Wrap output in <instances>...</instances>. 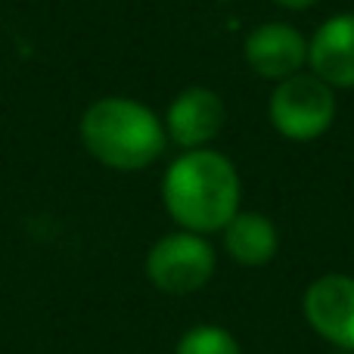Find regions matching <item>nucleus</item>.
I'll use <instances>...</instances> for the list:
<instances>
[{
  "label": "nucleus",
  "instance_id": "f257e3e1",
  "mask_svg": "<svg viewBox=\"0 0 354 354\" xmlns=\"http://www.w3.org/2000/svg\"><path fill=\"white\" fill-rule=\"evenodd\" d=\"M162 199L180 230L199 236L218 233L239 212V174L214 149H187L168 165Z\"/></svg>",
  "mask_w": 354,
  "mask_h": 354
},
{
  "label": "nucleus",
  "instance_id": "f03ea898",
  "mask_svg": "<svg viewBox=\"0 0 354 354\" xmlns=\"http://www.w3.org/2000/svg\"><path fill=\"white\" fill-rule=\"evenodd\" d=\"M81 140L106 168L140 171L162 156L168 134L149 106L128 97H106L87 106L81 118Z\"/></svg>",
  "mask_w": 354,
  "mask_h": 354
},
{
  "label": "nucleus",
  "instance_id": "7ed1b4c3",
  "mask_svg": "<svg viewBox=\"0 0 354 354\" xmlns=\"http://www.w3.org/2000/svg\"><path fill=\"white\" fill-rule=\"evenodd\" d=\"M214 249L205 236L177 230L162 236L147 255V277L156 289L168 295H189L208 286L214 277Z\"/></svg>",
  "mask_w": 354,
  "mask_h": 354
},
{
  "label": "nucleus",
  "instance_id": "20e7f679",
  "mask_svg": "<svg viewBox=\"0 0 354 354\" xmlns=\"http://www.w3.org/2000/svg\"><path fill=\"white\" fill-rule=\"evenodd\" d=\"M333 115H336L333 87L324 84L317 75H292L270 93V122L289 140H317L330 131Z\"/></svg>",
  "mask_w": 354,
  "mask_h": 354
},
{
  "label": "nucleus",
  "instance_id": "39448f33",
  "mask_svg": "<svg viewBox=\"0 0 354 354\" xmlns=\"http://www.w3.org/2000/svg\"><path fill=\"white\" fill-rule=\"evenodd\" d=\"M305 320L324 342L354 351V277L324 274L305 289Z\"/></svg>",
  "mask_w": 354,
  "mask_h": 354
},
{
  "label": "nucleus",
  "instance_id": "423d86ee",
  "mask_svg": "<svg viewBox=\"0 0 354 354\" xmlns=\"http://www.w3.org/2000/svg\"><path fill=\"white\" fill-rule=\"evenodd\" d=\"M308 59V41L286 22H264L245 37V62L261 78L286 81L299 75Z\"/></svg>",
  "mask_w": 354,
  "mask_h": 354
},
{
  "label": "nucleus",
  "instance_id": "0eeeda50",
  "mask_svg": "<svg viewBox=\"0 0 354 354\" xmlns=\"http://www.w3.org/2000/svg\"><path fill=\"white\" fill-rule=\"evenodd\" d=\"M224 103L208 87H187L180 97L168 106L165 134L183 149H202L208 140H214L224 124Z\"/></svg>",
  "mask_w": 354,
  "mask_h": 354
},
{
  "label": "nucleus",
  "instance_id": "6e6552de",
  "mask_svg": "<svg viewBox=\"0 0 354 354\" xmlns=\"http://www.w3.org/2000/svg\"><path fill=\"white\" fill-rule=\"evenodd\" d=\"M314 75L330 87H354V12L326 19L308 44Z\"/></svg>",
  "mask_w": 354,
  "mask_h": 354
},
{
  "label": "nucleus",
  "instance_id": "1a4fd4ad",
  "mask_svg": "<svg viewBox=\"0 0 354 354\" xmlns=\"http://www.w3.org/2000/svg\"><path fill=\"white\" fill-rule=\"evenodd\" d=\"M224 249L239 268H264L280 249V233L268 214L236 212L224 227Z\"/></svg>",
  "mask_w": 354,
  "mask_h": 354
},
{
  "label": "nucleus",
  "instance_id": "9d476101",
  "mask_svg": "<svg viewBox=\"0 0 354 354\" xmlns=\"http://www.w3.org/2000/svg\"><path fill=\"white\" fill-rule=\"evenodd\" d=\"M174 354H243V348L227 326L196 324L177 339Z\"/></svg>",
  "mask_w": 354,
  "mask_h": 354
},
{
  "label": "nucleus",
  "instance_id": "9b49d317",
  "mask_svg": "<svg viewBox=\"0 0 354 354\" xmlns=\"http://www.w3.org/2000/svg\"><path fill=\"white\" fill-rule=\"evenodd\" d=\"M280 6H286V10H308V6H314L317 0H277Z\"/></svg>",
  "mask_w": 354,
  "mask_h": 354
}]
</instances>
